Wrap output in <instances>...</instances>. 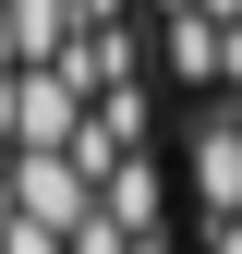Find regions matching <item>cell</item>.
Here are the masks:
<instances>
[{
    "mask_svg": "<svg viewBox=\"0 0 242 254\" xmlns=\"http://www.w3.org/2000/svg\"><path fill=\"white\" fill-rule=\"evenodd\" d=\"M230 73H242V24H230Z\"/></svg>",
    "mask_w": 242,
    "mask_h": 254,
    "instance_id": "1",
    "label": "cell"
}]
</instances>
